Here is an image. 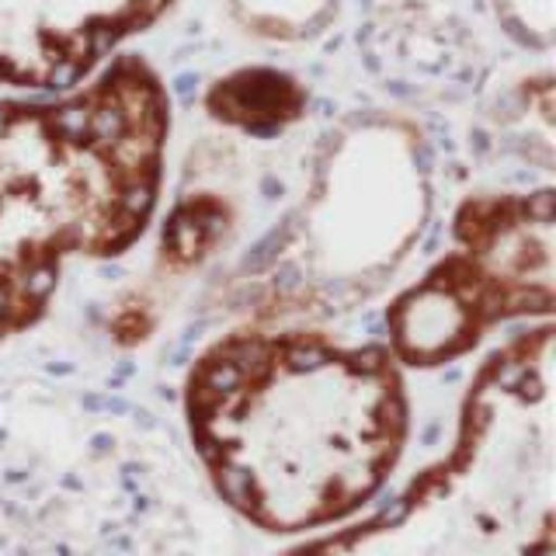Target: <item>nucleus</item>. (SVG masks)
<instances>
[{"label":"nucleus","mask_w":556,"mask_h":556,"mask_svg":"<svg viewBox=\"0 0 556 556\" xmlns=\"http://www.w3.org/2000/svg\"><path fill=\"white\" fill-rule=\"evenodd\" d=\"M188 434L251 526L303 535L358 515L404 459L410 400L387 344L243 327L191 362Z\"/></svg>","instance_id":"f257e3e1"},{"label":"nucleus","mask_w":556,"mask_h":556,"mask_svg":"<svg viewBox=\"0 0 556 556\" xmlns=\"http://www.w3.org/2000/svg\"><path fill=\"white\" fill-rule=\"evenodd\" d=\"M226 208L216 199H191L181 202L164 230V257L170 261H195L216 243L223 230Z\"/></svg>","instance_id":"6e6552de"},{"label":"nucleus","mask_w":556,"mask_h":556,"mask_svg":"<svg viewBox=\"0 0 556 556\" xmlns=\"http://www.w3.org/2000/svg\"><path fill=\"white\" fill-rule=\"evenodd\" d=\"M306 104L303 87L278 70H240L208 94V112L248 132H275L300 118Z\"/></svg>","instance_id":"423d86ee"},{"label":"nucleus","mask_w":556,"mask_h":556,"mask_svg":"<svg viewBox=\"0 0 556 556\" xmlns=\"http://www.w3.org/2000/svg\"><path fill=\"white\" fill-rule=\"evenodd\" d=\"M170 98L139 56L49 101H0V344L22 334L66 261L118 257L164 181Z\"/></svg>","instance_id":"f03ea898"},{"label":"nucleus","mask_w":556,"mask_h":556,"mask_svg":"<svg viewBox=\"0 0 556 556\" xmlns=\"http://www.w3.org/2000/svg\"><path fill=\"white\" fill-rule=\"evenodd\" d=\"M170 0H0V87L74 91Z\"/></svg>","instance_id":"39448f33"},{"label":"nucleus","mask_w":556,"mask_h":556,"mask_svg":"<svg viewBox=\"0 0 556 556\" xmlns=\"http://www.w3.org/2000/svg\"><path fill=\"white\" fill-rule=\"evenodd\" d=\"M549 324L515 338L466 393L452 452L387 508L286 556H553Z\"/></svg>","instance_id":"7ed1b4c3"},{"label":"nucleus","mask_w":556,"mask_h":556,"mask_svg":"<svg viewBox=\"0 0 556 556\" xmlns=\"http://www.w3.org/2000/svg\"><path fill=\"white\" fill-rule=\"evenodd\" d=\"M243 25L271 39H300L334 8V0H230Z\"/></svg>","instance_id":"0eeeda50"},{"label":"nucleus","mask_w":556,"mask_h":556,"mask_svg":"<svg viewBox=\"0 0 556 556\" xmlns=\"http://www.w3.org/2000/svg\"><path fill=\"white\" fill-rule=\"evenodd\" d=\"M504 22L511 25L518 39L532 46H549L553 35V0H497Z\"/></svg>","instance_id":"1a4fd4ad"},{"label":"nucleus","mask_w":556,"mask_h":556,"mask_svg":"<svg viewBox=\"0 0 556 556\" xmlns=\"http://www.w3.org/2000/svg\"><path fill=\"white\" fill-rule=\"evenodd\" d=\"M456 251L387 313L390 355L410 369L463 358L491 327L553 313V191L469 199Z\"/></svg>","instance_id":"20e7f679"}]
</instances>
